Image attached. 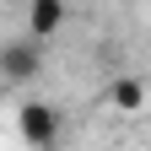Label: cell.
<instances>
[{
	"label": "cell",
	"mask_w": 151,
	"mask_h": 151,
	"mask_svg": "<svg viewBox=\"0 0 151 151\" xmlns=\"http://www.w3.org/2000/svg\"><path fill=\"white\" fill-rule=\"evenodd\" d=\"M108 103L119 108V113H135L146 103V86L135 81V76H113V86H108Z\"/></svg>",
	"instance_id": "obj_4"
},
{
	"label": "cell",
	"mask_w": 151,
	"mask_h": 151,
	"mask_svg": "<svg viewBox=\"0 0 151 151\" xmlns=\"http://www.w3.org/2000/svg\"><path fill=\"white\" fill-rule=\"evenodd\" d=\"M0 6H27V0H0Z\"/></svg>",
	"instance_id": "obj_5"
},
{
	"label": "cell",
	"mask_w": 151,
	"mask_h": 151,
	"mask_svg": "<svg viewBox=\"0 0 151 151\" xmlns=\"http://www.w3.org/2000/svg\"><path fill=\"white\" fill-rule=\"evenodd\" d=\"M16 129H22V140L32 151H54V140H60V113L49 103H22L16 108Z\"/></svg>",
	"instance_id": "obj_2"
},
{
	"label": "cell",
	"mask_w": 151,
	"mask_h": 151,
	"mask_svg": "<svg viewBox=\"0 0 151 151\" xmlns=\"http://www.w3.org/2000/svg\"><path fill=\"white\" fill-rule=\"evenodd\" d=\"M0 76L6 81H32V76H43V43L38 38H11V43H0Z\"/></svg>",
	"instance_id": "obj_1"
},
{
	"label": "cell",
	"mask_w": 151,
	"mask_h": 151,
	"mask_svg": "<svg viewBox=\"0 0 151 151\" xmlns=\"http://www.w3.org/2000/svg\"><path fill=\"white\" fill-rule=\"evenodd\" d=\"M22 11H27V38H38V43H49V38L70 22V6H65V0H27Z\"/></svg>",
	"instance_id": "obj_3"
}]
</instances>
